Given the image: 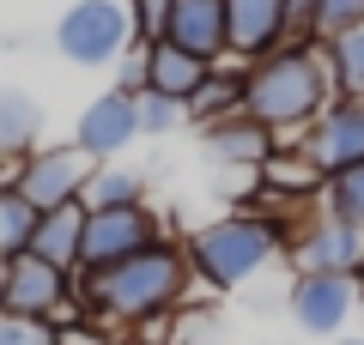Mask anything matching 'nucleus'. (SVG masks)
Masks as SVG:
<instances>
[{"label":"nucleus","mask_w":364,"mask_h":345,"mask_svg":"<svg viewBox=\"0 0 364 345\" xmlns=\"http://www.w3.org/2000/svg\"><path fill=\"white\" fill-rule=\"evenodd\" d=\"M188 285H195L188 255H182L176 236H164V243L116 261V267L73 273V303L85 315V327H140L152 315H170L188 297Z\"/></svg>","instance_id":"obj_1"},{"label":"nucleus","mask_w":364,"mask_h":345,"mask_svg":"<svg viewBox=\"0 0 364 345\" xmlns=\"http://www.w3.org/2000/svg\"><path fill=\"white\" fill-rule=\"evenodd\" d=\"M334 103V79H328L322 49H279L243 73V115L273 133V146H291L316 115Z\"/></svg>","instance_id":"obj_2"},{"label":"nucleus","mask_w":364,"mask_h":345,"mask_svg":"<svg viewBox=\"0 0 364 345\" xmlns=\"http://www.w3.org/2000/svg\"><path fill=\"white\" fill-rule=\"evenodd\" d=\"M291 236H298V224H291V218L231 212V218L200 224L195 236L182 243V255H188L195 285H207V291H237V285H249L261 267H267V261L286 255Z\"/></svg>","instance_id":"obj_3"},{"label":"nucleus","mask_w":364,"mask_h":345,"mask_svg":"<svg viewBox=\"0 0 364 345\" xmlns=\"http://www.w3.org/2000/svg\"><path fill=\"white\" fill-rule=\"evenodd\" d=\"M55 49L73 67H116L134 49L128 0H73L55 25Z\"/></svg>","instance_id":"obj_4"},{"label":"nucleus","mask_w":364,"mask_h":345,"mask_svg":"<svg viewBox=\"0 0 364 345\" xmlns=\"http://www.w3.org/2000/svg\"><path fill=\"white\" fill-rule=\"evenodd\" d=\"M91 170H97V164H91L73 140H67V146H37V152L18 164L13 194L31 206V212H61V206H79V200H85Z\"/></svg>","instance_id":"obj_5"},{"label":"nucleus","mask_w":364,"mask_h":345,"mask_svg":"<svg viewBox=\"0 0 364 345\" xmlns=\"http://www.w3.org/2000/svg\"><path fill=\"white\" fill-rule=\"evenodd\" d=\"M170 224L152 212V206H122V212H91L85 206V236H79V273L116 267V261L140 255V248L164 243Z\"/></svg>","instance_id":"obj_6"},{"label":"nucleus","mask_w":364,"mask_h":345,"mask_svg":"<svg viewBox=\"0 0 364 345\" xmlns=\"http://www.w3.org/2000/svg\"><path fill=\"white\" fill-rule=\"evenodd\" d=\"M291 152H304L316 164V176H340V170H352V164H364V103H352V97H334L322 115H316L310 128L291 140Z\"/></svg>","instance_id":"obj_7"},{"label":"nucleus","mask_w":364,"mask_h":345,"mask_svg":"<svg viewBox=\"0 0 364 345\" xmlns=\"http://www.w3.org/2000/svg\"><path fill=\"white\" fill-rule=\"evenodd\" d=\"M358 297H364V285L346 279V273H298L286 303H291V321L310 339H340V327L352 321Z\"/></svg>","instance_id":"obj_8"},{"label":"nucleus","mask_w":364,"mask_h":345,"mask_svg":"<svg viewBox=\"0 0 364 345\" xmlns=\"http://www.w3.org/2000/svg\"><path fill=\"white\" fill-rule=\"evenodd\" d=\"M140 140V97L109 85L104 97H91L79 109V128H73V146L91 158V164H116L128 146Z\"/></svg>","instance_id":"obj_9"},{"label":"nucleus","mask_w":364,"mask_h":345,"mask_svg":"<svg viewBox=\"0 0 364 345\" xmlns=\"http://www.w3.org/2000/svg\"><path fill=\"white\" fill-rule=\"evenodd\" d=\"M286 255L298 261V273H346V279H358L364 273V230L316 212V218L298 224V236H291Z\"/></svg>","instance_id":"obj_10"},{"label":"nucleus","mask_w":364,"mask_h":345,"mask_svg":"<svg viewBox=\"0 0 364 345\" xmlns=\"http://www.w3.org/2000/svg\"><path fill=\"white\" fill-rule=\"evenodd\" d=\"M225 37L243 67L291 49V13L286 0H225Z\"/></svg>","instance_id":"obj_11"},{"label":"nucleus","mask_w":364,"mask_h":345,"mask_svg":"<svg viewBox=\"0 0 364 345\" xmlns=\"http://www.w3.org/2000/svg\"><path fill=\"white\" fill-rule=\"evenodd\" d=\"M67 297H73V279H67V273H55L49 261H37L31 248L6 261V279H0V309H6V315L55 321V309H61Z\"/></svg>","instance_id":"obj_12"},{"label":"nucleus","mask_w":364,"mask_h":345,"mask_svg":"<svg viewBox=\"0 0 364 345\" xmlns=\"http://www.w3.org/2000/svg\"><path fill=\"white\" fill-rule=\"evenodd\" d=\"M164 43L195 61L219 67L231 55V37H225V0H170V18H164Z\"/></svg>","instance_id":"obj_13"},{"label":"nucleus","mask_w":364,"mask_h":345,"mask_svg":"<svg viewBox=\"0 0 364 345\" xmlns=\"http://www.w3.org/2000/svg\"><path fill=\"white\" fill-rule=\"evenodd\" d=\"M79 236H85V200L61 206V212H37V230H31V255L49 261L55 273L73 279L79 273Z\"/></svg>","instance_id":"obj_14"},{"label":"nucleus","mask_w":364,"mask_h":345,"mask_svg":"<svg viewBox=\"0 0 364 345\" xmlns=\"http://www.w3.org/2000/svg\"><path fill=\"white\" fill-rule=\"evenodd\" d=\"M207 73H213L207 61L170 49V43H152V49H146V91H158V97H170V103H188L207 85Z\"/></svg>","instance_id":"obj_15"},{"label":"nucleus","mask_w":364,"mask_h":345,"mask_svg":"<svg viewBox=\"0 0 364 345\" xmlns=\"http://www.w3.org/2000/svg\"><path fill=\"white\" fill-rule=\"evenodd\" d=\"M200 140H207L213 158H225V164H249L261 170L279 146H273V133L261 128V121H249V115H231V121H213V128H200Z\"/></svg>","instance_id":"obj_16"},{"label":"nucleus","mask_w":364,"mask_h":345,"mask_svg":"<svg viewBox=\"0 0 364 345\" xmlns=\"http://www.w3.org/2000/svg\"><path fill=\"white\" fill-rule=\"evenodd\" d=\"M243 73H249V67H213L207 85L182 103V121L213 128V121H231V115H243Z\"/></svg>","instance_id":"obj_17"},{"label":"nucleus","mask_w":364,"mask_h":345,"mask_svg":"<svg viewBox=\"0 0 364 345\" xmlns=\"http://www.w3.org/2000/svg\"><path fill=\"white\" fill-rule=\"evenodd\" d=\"M43 133V103L25 91H0V164H25Z\"/></svg>","instance_id":"obj_18"},{"label":"nucleus","mask_w":364,"mask_h":345,"mask_svg":"<svg viewBox=\"0 0 364 345\" xmlns=\"http://www.w3.org/2000/svg\"><path fill=\"white\" fill-rule=\"evenodd\" d=\"M328 61V79H334V97H352L364 103V25L358 31H340V37L316 43Z\"/></svg>","instance_id":"obj_19"},{"label":"nucleus","mask_w":364,"mask_h":345,"mask_svg":"<svg viewBox=\"0 0 364 345\" xmlns=\"http://www.w3.org/2000/svg\"><path fill=\"white\" fill-rule=\"evenodd\" d=\"M91 212H122V206H146V176L140 170H122V164H97L91 170V188H85Z\"/></svg>","instance_id":"obj_20"},{"label":"nucleus","mask_w":364,"mask_h":345,"mask_svg":"<svg viewBox=\"0 0 364 345\" xmlns=\"http://www.w3.org/2000/svg\"><path fill=\"white\" fill-rule=\"evenodd\" d=\"M322 212L352 224V230H364V164H352V170L322 182Z\"/></svg>","instance_id":"obj_21"},{"label":"nucleus","mask_w":364,"mask_h":345,"mask_svg":"<svg viewBox=\"0 0 364 345\" xmlns=\"http://www.w3.org/2000/svg\"><path fill=\"white\" fill-rule=\"evenodd\" d=\"M31 230H37V212L6 188V194H0V261L25 255V248H31Z\"/></svg>","instance_id":"obj_22"},{"label":"nucleus","mask_w":364,"mask_h":345,"mask_svg":"<svg viewBox=\"0 0 364 345\" xmlns=\"http://www.w3.org/2000/svg\"><path fill=\"white\" fill-rule=\"evenodd\" d=\"M164 18H170V0H128L134 49H152V43H164Z\"/></svg>","instance_id":"obj_23"},{"label":"nucleus","mask_w":364,"mask_h":345,"mask_svg":"<svg viewBox=\"0 0 364 345\" xmlns=\"http://www.w3.org/2000/svg\"><path fill=\"white\" fill-rule=\"evenodd\" d=\"M364 25V0H316V43Z\"/></svg>","instance_id":"obj_24"},{"label":"nucleus","mask_w":364,"mask_h":345,"mask_svg":"<svg viewBox=\"0 0 364 345\" xmlns=\"http://www.w3.org/2000/svg\"><path fill=\"white\" fill-rule=\"evenodd\" d=\"M0 345H61V333L49 321H25V315H6L0 309Z\"/></svg>","instance_id":"obj_25"},{"label":"nucleus","mask_w":364,"mask_h":345,"mask_svg":"<svg viewBox=\"0 0 364 345\" xmlns=\"http://www.w3.org/2000/svg\"><path fill=\"white\" fill-rule=\"evenodd\" d=\"M176 128H182V103L146 91V97H140V133H176Z\"/></svg>","instance_id":"obj_26"},{"label":"nucleus","mask_w":364,"mask_h":345,"mask_svg":"<svg viewBox=\"0 0 364 345\" xmlns=\"http://www.w3.org/2000/svg\"><path fill=\"white\" fill-rule=\"evenodd\" d=\"M116 91H128V97H146V49H128L116 61Z\"/></svg>","instance_id":"obj_27"},{"label":"nucleus","mask_w":364,"mask_h":345,"mask_svg":"<svg viewBox=\"0 0 364 345\" xmlns=\"http://www.w3.org/2000/svg\"><path fill=\"white\" fill-rule=\"evenodd\" d=\"M170 327H176L170 315H152V321H140V339H146V345H164V339H170Z\"/></svg>","instance_id":"obj_28"},{"label":"nucleus","mask_w":364,"mask_h":345,"mask_svg":"<svg viewBox=\"0 0 364 345\" xmlns=\"http://www.w3.org/2000/svg\"><path fill=\"white\" fill-rule=\"evenodd\" d=\"M334 345H364V339H334Z\"/></svg>","instance_id":"obj_29"},{"label":"nucleus","mask_w":364,"mask_h":345,"mask_svg":"<svg viewBox=\"0 0 364 345\" xmlns=\"http://www.w3.org/2000/svg\"><path fill=\"white\" fill-rule=\"evenodd\" d=\"M0 279H6V261H0Z\"/></svg>","instance_id":"obj_30"},{"label":"nucleus","mask_w":364,"mask_h":345,"mask_svg":"<svg viewBox=\"0 0 364 345\" xmlns=\"http://www.w3.org/2000/svg\"><path fill=\"white\" fill-rule=\"evenodd\" d=\"M358 285H364V273H358Z\"/></svg>","instance_id":"obj_31"}]
</instances>
